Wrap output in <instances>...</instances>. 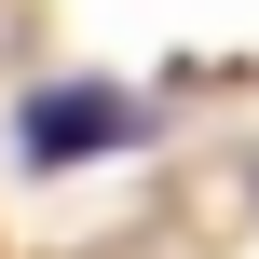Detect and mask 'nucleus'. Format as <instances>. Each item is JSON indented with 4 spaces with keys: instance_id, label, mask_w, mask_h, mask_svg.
Segmentation results:
<instances>
[{
    "instance_id": "f257e3e1",
    "label": "nucleus",
    "mask_w": 259,
    "mask_h": 259,
    "mask_svg": "<svg viewBox=\"0 0 259 259\" xmlns=\"http://www.w3.org/2000/svg\"><path fill=\"white\" fill-rule=\"evenodd\" d=\"M150 137V109L123 96V82H41L27 109H14V150L55 178V164H96V150H137Z\"/></svg>"
}]
</instances>
